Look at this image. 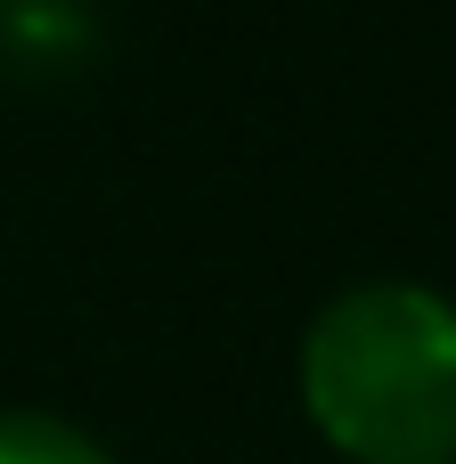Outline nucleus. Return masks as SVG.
<instances>
[{"mask_svg":"<svg viewBox=\"0 0 456 464\" xmlns=\"http://www.w3.org/2000/svg\"><path fill=\"white\" fill-rule=\"evenodd\" d=\"M302 400L359 464L456 457V302L416 277L343 285L302 334Z\"/></svg>","mask_w":456,"mask_h":464,"instance_id":"obj_1","label":"nucleus"},{"mask_svg":"<svg viewBox=\"0 0 456 464\" xmlns=\"http://www.w3.org/2000/svg\"><path fill=\"white\" fill-rule=\"evenodd\" d=\"M0 464H114V457L49 408H0Z\"/></svg>","mask_w":456,"mask_h":464,"instance_id":"obj_2","label":"nucleus"}]
</instances>
